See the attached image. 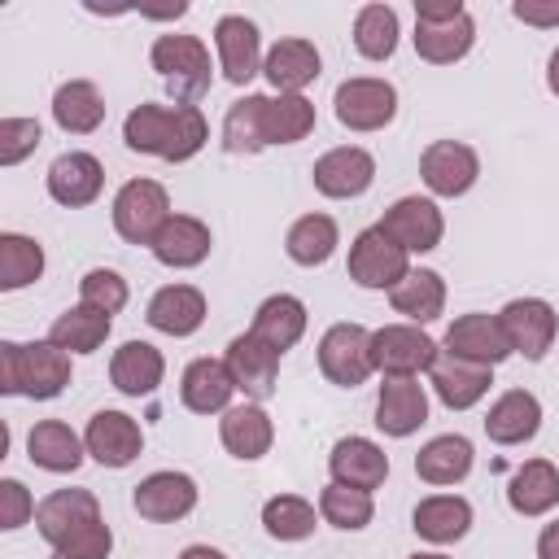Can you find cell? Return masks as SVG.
<instances>
[{
	"mask_svg": "<svg viewBox=\"0 0 559 559\" xmlns=\"http://www.w3.org/2000/svg\"><path fill=\"white\" fill-rule=\"evenodd\" d=\"M122 140L131 153H148L162 162H188L205 148L210 127L197 105H135L122 122Z\"/></svg>",
	"mask_w": 559,
	"mask_h": 559,
	"instance_id": "1",
	"label": "cell"
},
{
	"mask_svg": "<svg viewBox=\"0 0 559 559\" xmlns=\"http://www.w3.org/2000/svg\"><path fill=\"white\" fill-rule=\"evenodd\" d=\"M70 384V354L52 341H0V393L48 402Z\"/></svg>",
	"mask_w": 559,
	"mask_h": 559,
	"instance_id": "2",
	"label": "cell"
},
{
	"mask_svg": "<svg viewBox=\"0 0 559 559\" xmlns=\"http://www.w3.org/2000/svg\"><path fill=\"white\" fill-rule=\"evenodd\" d=\"M148 61L153 70L162 74V83L170 87L175 105H192L210 92L214 74H210V52L197 35H157L153 48H148Z\"/></svg>",
	"mask_w": 559,
	"mask_h": 559,
	"instance_id": "3",
	"label": "cell"
},
{
	"mask_svg": "<svg viewBox=\"0 0 559 559\" xmlns=\"http://www.w3.org/2000/svg\"><path fill=\"white\" fill-rule=\"evenodd\" d=\"M170 218V197L157 179H127L114 197V231L127 245H153Z\"/></svg>",
	"mask_w": 559,
	"mask_h": 559,
	"instance_id": "4",
	"label": "cell"
},
{
	"mask_svg": "<svg viewBox=\"0 0 559 559\" xmlns=\"http://www.w3.org/2000/svg\"><path fill=\"white\" fill-rule=\"evenodd\" d=\"M437 354V341L415 323H389L371 332V362L384 371V380H415L419 371H432Z\"/></svg>",
	"mask_w": 559,
	"mask_h": 559,
	"instance_id": "5",
	"label": "cell"
},
{
	"mask_svg": "<svg viewBox=\"0 0 559 559\" xmlns=\"http://www.w3.org/2000/svg\"><path fill=\"white\" fill-rule=\"evenodd\" d=\"M411 271V253L376 223V227H362L349 245V280L358 288H397Z\"/></svg>",
	"mask_w": 559,
	"mask_h": 559,
	"instance_id": "6",
	"label": "cell"
},
{
	"mask_svg": "<svg viewBox=\"0 0 559 559\" xmlns=\"http://www.w3.org/2000/svg\"><path fill=\"white\" fill-rule=\"evenodd\" d=\"M502 336L511 345V354H524L528 362H542L559 336V314L546 297H515L498 310Z\"/></svg>",
	"mask_w": 559,
	"mask_h": 559,
	"instance_id": "7",
	"label": "cell"
},
{
	"mask_svg": "<svg viewBox=\"0 0 559 559\" xmlns=\"http://www.w3.org/2000/svg\"><path fill=\"white\" fill-rule=\"evenodd\" d=\"M319 371L341 384V389H358L376 362H371V332L362 323H332L319 336Z\"/></svg>",
	"mask_w": 559,
	"mask_h": 559,
	"instance_id": "8",
	"label": "cell"
},
{
	"mask_svg": "<svg viewBox=\"0 0 559 559\" xmlns=\"http://www.w3.org/2000/svg\"><path fill=\"white\" fill-rule=\"evenodd\" d=\"M336 122L349 131H380L397 118V87L389 79H345L332 96Z\"/></svg>",
	"mask_w": 559,
	"mask_h": 559,
	"instance_id": "9",
	"label": "cell"
},
{
	"mask_svg": "<svg viewBox=\"0 0 559 559\" xmlns=\"http://www.w3.org/2000/svg\"><path fill=\"white\" fill-rule=\"evenodd\" d=\"M419 179L432 197H463L480 179V157L463 140H432L419 157Z\"/></svg>",
	"mask_w": 559,
	"mask_h": 559,
	"instance_id": "10",
	"label": "cell"
},
{
	"mask_svg": "<svg viewBox=\"0 0 559 559\" xmlns=\"http://www.w3.org/2000/svg\"><path fill=\"white\" fill-rule=\"evenodd\" d=\"M214 48H218V70L227 74V83L245 87L253 74H262V35L249 17L240 13H223L214 22Z\"/></svg>",
	"mask_w": 559,
	"mask_h": 559,
	"instance_id": "11",
	"label": "cell"
},
{
	"mask_svg": "<svg viewBox=\"0 0 559 559\" xmlns=\"http://www.w3.org/2000/svg\"><path fill=\"white\" fill-rule=\"evenodd\" d=\"M314 188L332 201H354L362 197L371 183H376V157L358 144H341V148H328L319 162H314Z\"/></svg>",
	"mask_w": 559,
	"mask_h": 559,
	"instance_id": "12",
	"label": "cell"
},
{
	"mask_svg": "<svg viewBox=\"0 0 559 559\" xmlns=\"http://www.w3.org/2000/svg\"><path fill=\"white\" fill-rule=\"evenodd\" d=\"M83 445L100 467H131L144 450V432L127 411H96L83 428Z\"/></svg>",
	"mask_w": 559,
	"mask_h": 559,
	"instance_id": "13",
	"label": "cell"
},
{
	"mask_svg": "<svg viewBox=\"0 0 559 559\" xmlns=\"http://www.w3.org/2000/svg\"><path fill=\"white\" fill-rule=\"evenodd\" d=\"M380 227H384L406 253H428V249H437L441 236H445V218H441L437 201H428V197H397V201L384 210Z\"/></svg>",
	"mask_w": 559,
	"mask_h": 559,
	"instance_id": "14",
	"label": "cell"
},
{
	"mask_svg": "<svg viewBox=\"0 0 559 559\" xmlns=\"http://www.w3.org/2000/svg\"><path fill=\"white\" fill-rule=\"evenodd\" d=\"M280 358H284V354H275L271 345H262L253 332L231 336V345H227V354H223V362H227V371H231L236 389H240L245 397H253V402H262V397H271V393H275Z\"/></svg>",
	"mask_w": 559,
	"mask_h": 559,
	"instance_id": "15",
	"label": "cell"
},
{
	"mask_svg": "<svg viewBox=\"0 0 559 559\" xmlns=\"http://www.w3.org/2000/svg\"><path fill=\"white\" fill-rule=\"evenodd\" d=\"M445 354L454 358H467V362H480V367H498L502 358H511V345L502 336V323L498 314H459L450 328H445Z\"/></svg>",
	"mask_w": 559,
	"mask_h": 559,
	"instance_id": "16",
	"label": "cell"
},
{
	"mask_svg": "<svg viewBox=\"0 0 559 559\" xmlns=\"http://www.w3.org/2000/svg\"><path fill=\"white\" fill-rule=\"evenodd\" d=\"M135 511L153 524H175L197 507V480L188 472H153L131 493Z\"/></svg>",
	"mask_w": 559,
	"mask_h": 559,
	"instance_id": "17",
	"label": "cell"
},
{
	"mask_svg": "<svg viewBox=\"0 0 559 559\" xmlns=\"http://www.w3.org/2000/svg\"><path fill=\"white\" fill-rule=\"evenodd\" d=\"M328 472L336 485L349 489H380L389 480V454L371 441V437H341L328 454Z\"/></svg>",
	"mask_w": 559,
	"mask_h": 559,
	"instance_id": "18",
	"label": "cell"
},
{
	"mask_svg": "<svg viewBox=\"0 0 559 559\" xmlns=\"http://www.w3.org/2000/svg\"><path fill=\"white\" fill-rule=\"evenodd\" d=\"M100 188H105V166L83 148H70L48 166V197L57 205H70V210L92 205Z\"/></svg>",
	"mask_w": 559,
	"mask_h": 559,
	"instance_id": "19",
	"label": "cell"
},
{
	"mask_svg": "<svg viewBox=\"0 0 559 559\" xmlns=\"http://www.w3.org/2000/svg\"><path fill=\"white\" fill-rule=\"evenodd\" d=\"M92 520H100V502H96L92 489H52L35 507V528L48 546H61L70 533H79Z\"/></svg>",
	"mask_w": 559,
	"mask_h": 559,
	"instance_id": "20",
	"label": "cell"
},
{
	"mask_svg": "<svg viewBox=\"0 0 559 559\" xmlns=\"http://www.w3.org/2000/svg\"><path fill=\"white\" fill-rule=\"evenodd\" d=\"M489 371L493 367H480V362H467V358H454V354H437V362L428 371V384L441 397V406L467 411L489 393V384H493Z\"/></svg>",
	"mask_w": 559,
	"mask_h": 559,
	"instance_id": "21",
	"label": "cell"
},
{
	"mask_svg": "<svg viewBox=\"0 0 559 559\" xmlns=\"http://www.w3.org/2000/svg\"><path fill=\"white\" fill-rule=\"evenodd\" d=\"M231 393H236V380L223 358H192L183 367L179 397L192 415H223L231 406Z\"/></svg>",
	"mask_w": 559,
	"mask_h": 559,
	"instance_id": "22",
	"label": "cell"
},
{
	"mask_svg": "<svg viewBox=\"0 0 559 559\" xmlns=\"http://www.w3.org/2000/svg\"><path fill=\"white\" fill-rule=\"evenodd\" d=\"M428 424V393L419 380H384L376 397V428L384 437H411Z\"/></svg>",
	"mask_w": 559,
	"mask_h": 559,
	"instance_id": "23",
	"label": "cell"
},
{
	"mask_svg": "<svg viewBox=\"0 0 559 559\" xmlns=\"http://www.w3.org/2000/svg\"><path fill=\"white\" fill-rule=\"evenodd\" d=\"M162 376H166V358L148 341H127L109 358V380L127 397H153L157 384H162Z\"/></svg>",
	"mask_w": 559,
	"mask_h": 559,
	"instance_id": "24",
	"label": "cell"
},
{
	"mask_svg": "<svg viewBox=\"0 0 559 559\" xmlns=\"http://www.w3.org/2000/svg\"><path fill=\"white\" fill-rule=\"evenodd\" d=\"M537 428H542V402L528 389H507L485 415V437L493 445H524L537 437Z\"/></svg>",
	"mask_w": 559,
	"mask_h": 559,
	"instance_id": "25",
	"label": "cell"
},
{
	"mask_svg": "<svg viewBox=\"0 0 559 559\" xmlns=\"http://www.w3.org/2000/svg\"><path fill=\"white\" fill-rule=\"evenodd\" d=\"M210 245H214V236H210V227H205L201 218H192V214H170L166 227L157 231V240H153L148 249H153V258H157L162 266L188 271V266H201V262L210 258Z\"/></svg>",
	"mask_w": 559,
	"mask_h": 559,
	"instance_id": "26",
	"label": "cell"
},
{
	"mask_svg": "<svg viewBox=\"0 0 559 559\" xmlns=\"http://www.w3.org/2000/svg\"><path fill=\"white\" fill-rule=\"evenodd\" d=\"M218 441L231 459H262L275 441V428H271V415L258 406V402H245V406H227L223 419H218Z\"/></svg>",
	"mask_w": 559,
	"mask_h": 559,
	"instance_id": "27",
	"label": "cell"
},
{
	"mask_svg": "<svg viewBox=\"0 0 559 559\" xmlns=\"http://www.w3.org/2000/svg\"><path fill=\"white\" fill-rule=\"evenodd\" d=\"M319 70H323L319 48L310 39H297V35L275 39L266 61H262V74L271 79L275 92H301V87H310L319 79Z\"/></svg>",
	"mask_w": 559,
	"mask_h": 559,
	"instance_id": "28",
	"label": "cell"
},
{
	"mask_svg": "<svg viewBox=\"0 0 559 559\" xmlns=\"http://www.w3.org/2000/svg\"><path fill=\"white\" fill-rule=\"evenodd\" d=\"M144 319L166 336H192L205 323V293L192 284H166L148 297Z\"/></svg>",
	"mask_w": 559,
	"mask_h": 559,
	"instance_id": "29",
	"label": "cell"
},
{
	"mask_svg": "<svg viewBox=\"0 0 559 559\" xmlns=\"http://www.w3.org/2000/svg\"><path fill=\"white\" fill-rule=\"evenodd\" d=\"M83 454H87L83 437L61 419H39L26 432V459L44 472H74L83 463Z\"/></svg>",
	"mask_w": 559,
	"mask_h": 559,
	"instance_id": "30",
	"label": "cell"
},
{
	"mask_svg": "<svg viewBox=\"0 0 559 559\" xmlns=\"http://www.w3.org/2000/svg\"><path fill=\"white\" fill-rule=\"evenodd\" d=\"M472 463H476L472 441L463 432H441L415 454V476L424 485H459V480H467Z\"/></svg>",
	"mask_w": 559,
	"mask_h": 559,
	"instance_id": "31",
	"label": "cell"
},
{
	"mask_svg": "<svg viewBox=\"0 0 559 559\" xmlns=\"http://www.w3.org/2000/svg\"><path fill=\"white\" fill-rule=\"evenodd\" d=\"M507 502L515 515H546L559 507V467L546 459H528L507 480Z\"/></svg>",
	"mask_w": 559,
	"mask_h": 559,
	"instance_id": "32",
	"label": "cell"
},
{
	"mask_svg": "<svg viewBox=\"0 0 559 559\" xmlns=\"http://www.w3.org/2000/svg\"><path fill=\"white\" fill-rule=\"evenodd\" d=\"M52 122L66 135H92L105 122V96L92 79H70L52 92Z\"/></svg>",
	"mask_w": 559,
	"mask_h": 559,
	"instance_id": "33",
	"label": "cell"
},
{
	"mask_svg": "<svg viewBox=\"0 0 559 559\" xmlns=\"http://www.w3.org/2000/svg\"><path fill=\"white\" fill-rule=\"evenodd\" d=\"M249 332H253L262 345H271L275 354L293 349V345L306 336V306H301V297H293V293H271V297L258 306Z\"/></svg>",
	"mask_w": 559,
	"mask_h": 559,
	"instance_id": "34",
	"label": "cell"
},
{
	"mask_svg": "<svg viewBox=\"0 0 559 559\" xmlns=\"http://www.w3.org/2000/svg\"><path fill=\"white\" fill-rule=\"evenodd\" d=\"M411 524H415V533H419L424 542L450 546V542L467 537V528H472V502L459 498V493H432V498H424V502L415 507Z\"/></svg>",
	"mask_w": 559,
	"mask_h": 559,
	"instance_id": "35",
	"label": "cell"
},
{
	"mask_svg": "<svg viewBox=\"0 0 559 559\" xmlns=\"http://www.w3.org/2000/svg\"><path fill=\"white\" fill-rule=\"evenodd\" d=\"M415 52L424 57V61H432V66H454L459 57H467L472 52V44H476V22H472V13H459V17H450V22H415Z\"/></svg>",
	"mask_w": 559,
	"mask_h": 559,
	"instance_id": "36",
	"label": "cell"
},
{
	"mask_svg": "<svg viewBox=\"0 0 559 559\" xmlns=\"http://www.w3.org/2000/svg\"><path fill=\"white\" fill-rule=\"evenodd\" d=\"M389 301L406 323L424 328V323L441 319V310H445V280L437 271H428V266L406 271V280L397 288H389Z\"/></svg>",
	"mask_w": 559,
	"mask_h": 559,
	"instance_id": "37",
	"label": "cell"
},
{
	"mask_svg": "<svg viewBox=\"0 0 559 559\" xmlns=\"http://www.w3.org/2000/svg\"><path fill=\"white\" fill-rule=\"evenodd\" d=\"M109 328H114V319L105 310H92V306L79 301V306L57 314V323L48 328V341L66 354H96L109 341Z\"/></svg>",
	"mask_w": 559,
	"mask_h": 559,
	"instance_id": "38",
	"label": "cell"
},
{
	"mask_svg": "<svg viewBox=\"0 0 559 559\" xmlns=\"http://www.w3.org/2000/svg\"><path fill=\"white\" fill-rule=\"evenodd\" d=\"M341 245V227L332 214H301L288 236H284V249L297 266H323Z\"/></svg>",
	"mask_w": 559,
	"mask_h": 559,
	"instance_id": "39",
	"label": "cell"
},
{
	"mask_svg": "<svg viewBox=\"0 0 559 559\" xmlns=\"http://www.w3.org/2000/svg\"><path fill=\"white\" fill-rule=\"evenodd\" d=\"M266 148L271 144H297L314 131V105L301 92H280L266 96Z\"/></svg>",
	"mask_w": 559,
	"mask_h": 559,
	"instance_id": "40",
	"label": "cell"
},
{
	"mask_svg": "<svg viewBox=\"0 0 559 559\" xmlns=\"http://www.w3.org/2000/svg\"><path fill=\"white\" fill-rule=\"evenodd\" d=\"M266 96H240L223 118V148L227 153H262L266 148Z\"/></svg>",
	"mask_w": 559,
	"mask_h": 559,
	"instance_id": "41",
	"label": "cell"
},
{
	"mask_svg": "<svg viewBox=\"0 0 559 559\" xmlns=\"http://www.w3.org/2000/svg\"><path fill=\"white\" fill-rule=\"evenodd\" d=\"M397 13L393 4H362L358 17H354V48L367 57V61H389L397 52Z\"/></svg>",
	"mask_w": 559,
	"mask_h": 559,
	"instance_id": "42",
	"label": "cell"
},
{
	"mask_svg": "<svg viewBox=\"0 0 559 559\" xmlns=\"http://www.w3.org/2000/svg\"><path fill=\"white\" fill-rule=\"evenodd\" d=\"M44 275V245L22 231H0V288L17 293Z\"/></svg>",
	"mask_w": 559,
	"mask_h": 559,
	"instance_id": "43",
	"label": "cell"
},
{
	"mask_svg": "<svg viewBox=\"0 0 559 559\" xmlns=\"http://www.w3.org/2000/svg\"><path fill=\"white\" fill-rule=\"evenodd\" d=\"M314 520H323V515L306 498H297V493H275L262 507V528L275 542H306L314 533Z\"/></svg>",
	"mask_w": 559,
	"mask_h": 559,
	"instance_id": "44",
	"label": "cell"
},
{
	"mask_svg": "<svg viewBox=\"0 0 559 559\" xmlns=\"http://www.w3.org/2000/svg\"><path fill=\"white\" fill-rule=\"evenodd\" d=\"M319 515L332 524V528H345V533H358L376 520V502L367 489H349V485H328L319 493Z\"/></svg>",
	"mask_w": 559,
	"mask_h": 559,
	"instance_id": "45",
	"label": "cell"
},
{
	"mask_svg": "<svg viewBox=\"0 0 559 559\" xmlns=\"http://www.w3.org/2000/svg\"><path fill=\"white\" fill-rule=\"evenodd\" d=\"M127 280L118 275V271H109V266H92L83 280H79V301L83 306H92V310H105L109 319L127 306Z\"/></svg>",
	"mask_w": 559,
	"mask_h": 559,
	"instance_id": "46",
	"label": "cell"
},
{
	"mask_svg": "<svg viewBox=\"0 0 559 559\" xmlns=\"http://www.w3.org/2000/svg\"><path fill=\"white\" fill-rule=\"evenodd\" d=\"M109 550H114L109 524L105 520H92L79 533H70L61 546H52V559H109Z\"/></svg>",
	"mask_w": 559,
	"mask_h": 559,
	"instance_id": "47",
	"label": "cell"
},
{
	"mask_svg": "<svg viewBox=\"0 0 559 559\" xmlns=\"http://www.w3.org/2000/svg\"><path fill=\"white\" fill-rule=\"evenodd\" d=\"M44 131L35 118H4L0 122V166H17L22 157H31L39 148Z\"/></svg>",
	"mask_w": 559,
	"mask_h": 559,
	"instance_id": "48",
	"label": "cell"
},
{
	"mask_svg": "<svg viewBox=\"0 0 559 559\" xmlns=\"http://www.w3.org/2000/svg\"><path fill=\"white\" fill-rule=\"evenodd\" d=\"M35 498H31V489L22 485V480H13V476H4L0 480V528H22L31 515H35Z\"/></svg>",
	"mask_w": 559,
	"mask_h": 559,
	"instance_id": "49",
	"label": "cell"
},
{
	"mask_svg": "<svg viewBox=\"0 0 559 559\" xmlns=\"http://www.w3.org/2000/svg\"><path fill=\"white\" fill-rule=\"evenodd\" d=\"M511 13H515L524 26H542V31L559 26V0H515Z\"/></svg>",
	"mask_w": 559,
	"mask_h": 559,
	"instance_id": "50",
	"label": "cell"
},
{
	"mask_svg": "<svg viewBox=\"0 0 559 559\" xmlns=\"http://www.w3.org/2000/svg\"><path fill=\"white\" fill-rule=\"evenodd\" d=\"M459 13H467L459 0H415V22H450Z\"/></svg>",
	"mask_w": 559,
	"mask_h": 559,
	"instance_id": "51",
	"label": "cell"
},
{
	"mask_svg": "<svg viewBox=\"0 0 559 559\" xmlns=\"http://www.w3.org/2000/svg\"><path fill=\"white\" fill-rule=\"evenodd\" d=\"M537 559H559V520L542 528V537H537Z\"/></svg>",
	"mask_w": 559,
	"mask_h": 559,
	"instance_id": "52",
	"label": "cell"
},
{
	"mask_svg": "<svg viewBox=\"0 0 559 559\" xmlns=\"http://www.w3.org/2000/svg\"><path fill=\"white\" fill-rule=\"evenodd\" d=\"M179 559H227V555L214 546H188V550H179Z\"/></svg>",
	"mask_w": 559,
	"mask_h": 559,
	"instance_id": "53",
	"label": "cell"
},
{
	"mask_svg": "<svg viewBox=\"0 0 559 559\" xmlns=\"http://www.w3.org/2000/svg\"><path fill=\"white\" fill-rule=\"evenodd\" d=\"M546 87L559 96V48L550 52V61H546Z\"/></svg>",
	"mask_w": 559,
	"mask_h": 559,
	"instance_id": "54",
	"label": "cell"
},
{
	"mask_svg": "<svg viewBox=\"0 0 559 559\" xmlns=\"http://www.w3.org/2000/svg\"><path fill=\"white\" fill-rule=\"evenodd\" d=\"M411 559H450V555H437V550H419V555H411Z\"/></svg>",
	"mask_w": 559,
	"mask_h": 559,
	"instance_id": "55",
	"label": "cell"
}]
</instances>
